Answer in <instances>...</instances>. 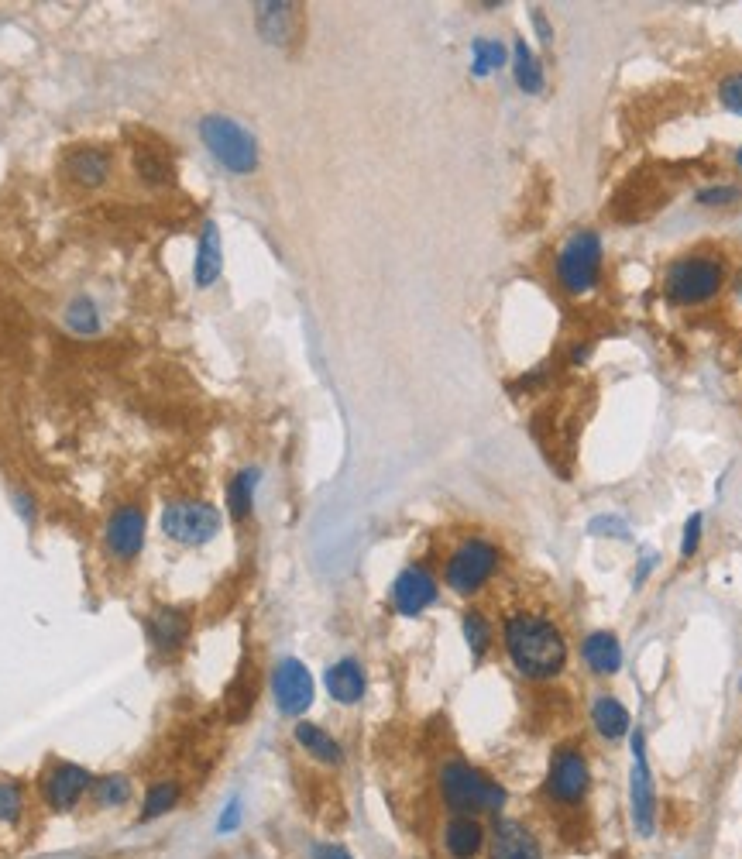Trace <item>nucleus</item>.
<instances>
[{
	"instance_id": "f257e3e1",
	"label": "nucleus",
	"mask_w": 742,
	"mask_h": 859,
	"mask_svg": "<svg viewBox=\"0 0 742 859\" xmlns=\"http://www.w3.org/2000/svg\"><path fill=\"white\" fill-rule=\"evenodd\" d=\"M502 643L516 671L530 677V681L557 677L567 664L564 633L550 619L533 616V612H516V616L505 619Z\"/></svg>"
},
{
	"instance_id": "aec40b11",
	"label": "nucleus",
	"mask_w": 742,
	"mask_h": 859,
	"mask_svg": "<svg viewBox=\"0 0 742 859\" xmlns=\"http://www.w3.org/2000/svg\"><path fill=\"white\" fill-rule=\"evenodd\" d=\"M292 736H296V743L303 746V750L310 753L317 763H323V767H341V763H344V750H341V743H337V739L330 736L327 729H320V725H313V722H299Z\"/></svg>"
},
{
	"instance_id": "9b49d317",
	"label": "nucleus",
	"mask_w": 742,
	"mask_h": 859,
	"mask_svg": "<svg viewBox=\"0 0 742 859\" xmlns=\"http://www.w3.org/2000/svg\"><path fill=\"white\" fill-rule=\"evenodd\" d=\"M588 763L578 750L564 746V750L554 753L550 760V774H547V794L557 801V805H578V801L588 794Z\"/></svg>"
},
{
	"instance_id": "6ab92c4d",
	"label": "nucleus",
	"mask_w": 742,
	"mask_h": 859,
	"mask_svg": "<svg viewBox=\"0 0 742 859\" xmlns=\"http://www.w3.org/2000/svg\"><path fill=\"white\" fill-rule=\"evenodd\" d=\"M220 269H224V248H220V231L213 220L203 224V234H200V244H196V286L200 289H210L213 282L220 279Z\"/></svg>"
},
{
	"instance_id": "9d476101",
	"label": "nucleus",
	"mask_w": 742,
	"mask_h": 859,
	"mask_svg": "<svg viewBox=\"0 0 742 859\" xmlns=\"http://www.w3.org/2000/svg\"><path fill=\"white\" fill-rule=\"evenodd\" d=\"M272 695H275V708L289 719L303 715L306 708L313 705V674L306 671L303 660L286 657L275 664L272 671Z\"/></svg>"
},
{
	"instance_id": "7ed1b4c3",
	"label": "nucleus",
	"mask_w": 742,
	"mask_h": 859,
	"mask_svg": "<svg viewBox=\"0 0 742 859\" xmlns=\"http://www.w3.org/2000/svg\"><path fill=\"white\" fill-rule=\"evenodd\" d=\"M200 138L224 169L238 172V176H248V172L258 169V141L251 138L248 128H241L231 117H224V114L203 117Z\"/></svg>"
},
{
	"instance_id": "412c9836",
	"label": "nucleus",
	"mask_w": 742,
	"mask_h": 859,
	"mask_svg": "<svg viewBox=\"0 0 742 859\" xmlns=\"http://www.w3.org/2000/svg\"><path fill=\"white\" fill-rule=\"evenodd\" d=\"M183 801V784L179 780H155L148 784V791L141 794V808H138V818L141 822H155V818H165L179 808Z\"/></svg>"
},
{
	"instance_id": "393cba45",
	"label": "nucleus",
	"mask_w": 742,
	"mask_h": 859,
	"mask_svg": "<svg viewBox=\"0 0 742 859\" xmlns=\"http://www.w3.org/2000/svg\"><path fill=\"white\" fill-rule=\"evenodd\" d=\"M255 488H258V471L255 468L238 471V475L231 478V485H227V509H231V516L238 519V523L251 516V506H255Z\"/></svg>"
},
{
	"instance_id": "b1692460",
	"label": "nucleus",
	"mask_w": 742,
	"mask_h": 859,
	"mask_svg": "<svg viewBox=\"0 0 742 859\" xmlns=\"http://www.w3.org/2000/svg\"><path fill=\"white\" fill-rule=\"evenodd\" d=\"M584 664L595 674H615L622 667V646L612 633H591L584 643Z\"/></svg>"
},
{
	"instance_id": "423d86ee",
	"label": "nucleus",
	"mask_w": 742,
	"mask_h": 859,
	"mask_svg": "<svg viewBox=\"0 0 742 859\" xmlns=\"http://www.w3.org/2000/svg\"><path fill=\"white\" fill-rule=\"evenodd\" d=\"M722 289V265L715 258H681L667 272V293L674 303H705Z\"/></svg>"
},
{
	"instance_id": "20e7f679",
	"label": "nucleus",
	"mask_w": 742,
	"mask_h": 859,
	"mask_svg": "<svg viewBox=\"0 0 742 859\" xmlns=\"http://www.w3.org/2000/svg\"><path fill=\"white\" fill-rule=\"evenodd\" d=\"M220 509L203 499H176L162 509V533L183 547H203L220 533Z\"/></svg>"
},
{
	"instance_id": "cd10ccee",
	"label": "nucleus",
	"mask_w": 742,
	"mask_h": 859,
	"mask_svg": "<svg viewBox=\"0 0 742 859\" xmlns=\"http://www.w3.org/2000/svg\"><path fill=\"white\" fill-rule=\"evenodd\" d=\"M512 73H516V83L523 86L526 93L543 90V69L526 42H516V49H512Z\"/></svg>"
},
{
	"instance_id": "4be33fe9",
	"label": "nucleus",
	"mask_w": 742,
	"mask_h": 859,
	"mask_svg": "<svg viewBox=\"0 0 742 859\" xmlns=\"http://www.w3.org/2000/svg\"><path fill=\"white\" fill-rule=\"evenodd\" d=\"M131 798H134V780L128 774H104L93 780V787H90V801H93V808H100V811L128 808Z\"/></svg>"
},
{
	"instance_id": "2eb2a0df",
	"label": "nucleus",
	"mask_w": 742,
	"mask_h": 859,
	"mask_svg": "<svg viewBox=\"0 0 742 859\" xmlns=\"http://www.w3.org/2000/svg\"><path fill=\"white\" fill-rule=\"evenodd\" d=\"M62 172H66L76 186L100 189V186L110 183V176H114V159H110V152H104V148L83 145V148H73V152L66 155Z\"/></svg>"
},
{
	"instance_id": "bb28decb",
	"label": "nucleus",
	"mask_w": 742,
	"mask_h": 859,
	"mask_svg": "<svg viewBox=\"0 0 742 859\" xmlns=\"http://www.w3.org/2000/svg\"><path fill=\"white\" fill-rule=\"evenodd\" d=\"M66 327L73 330V334H83V337L97 334V330H100V306H97V299H90V296L69 299V306H66Z\"/></svg>"
},
{
	"instance_id": "f03ea898",
	"label": "nucleus",
	"mask_w": 742,
	"mask_h": 859,
	"mask_svg": "<svg viewBox=\"0 0 742 859\" xmlns=\"http://www.w3.org/2000/svg\"><path fill=\"white\" fill-rule=\"evenodd\" d=\"M440 798L451 808V815H492L505 805V787L492 780L485 770L471 767L464 760H447L440 767Z\"/></svg>"
},
{
	"instance_id": "e433bc0d",
	"label": "nucleus",
	"mask_w": 742,
	"mask_h": 859,
	"mask_svg": "<svg viewBox=\"0 0 742 859\" xmlns=\"http://www.w3.org/2000/svg\"><path fill=\"white\" fill-rule=\"evenodd\" d=\"M313 859H354L341 846H313Z\"/></svg>"
},
{
	"instance_id": "58836bf2",
	"label": "nucleus",
	"mask_w": 742,
	"mask_h": 859,
	"mask_svg": "<svg viewBox=\"0 0 742 859\" xmlns=\"http://www.w3.org/2000/svg\"><path fill=\"white\" fill-rule=\"evenodd\" d=\"M739 688H742V684H739Z\"/></svg>"
},
{
	"instance_id": "39448f33",
	"label": "nucleus",
	"mask_w": 742,
	"mask_h": 859,
	"mask_svg": "<svg viewBox=\"0 0 742 859\" xmlns=\"http://www.w3.org/2000/svg\"><path fill=\"white\" fill-rule=\"evenodd\" d=\"M495 567H499V550L488 540H464L461 547L447 557L444 581L454 595H475L492 581Z\"/></svg>"
},
{
	"instance_id": "2f4dec72",
	"label": "nucleus",
	"mask_w": 742,
	"mask_h": 859,
	"mask_svg": "<svg viewBox=\"0 0 742 859\" xmlns=\"http://www.w3.org/2000/svg\"><path fill=\"white\" fill-rule=\"evenodd\" d=\"M471 52H475V76L495 73V69H499L502 62H505L502 42H492V38H478V42L471 45Z\"/></svg>"
},
{
	"instance_id": "c85d7f7f",
	"label": "nucleus",
	"mask_w": 742,
	"mask_h": 859,
	"mask_svg": "<svg viewBox=\"0 0 742 859\" xmlns=\"http://www.w3.org/2000/svg\"><path fill=\"white\" fill-rule=\"evenodd\" d=\"M461 629H464V640H468L471 657H485L488 646H492V622L485 619V612L468 609L461 619Z\"/></svg>"
},
{
	"instance_id": "72a5a7b5",
	"label": "nucleus",
	"mask_w": 742,
	"mask_h": 859,
	"mask_svg": "<svg viewBox=\"0 0 742 859\" xmlns=\"http://www.w3.org/2000/svg\"><path fill=\"white\" fill-rule=\"evenodd\" d=\"M701 512H694V516L688 519V526H684V543H681V557H694V550H698V540H701Z\"/></svg>"
},
{
	"instance_id": "f3484780",
	"label": "nucleus",
	"mask_w": 742,
	"mask_h": 859,
	"mask_svg": "<svg viewBox=\"0 0 742 859\" xmlns=\"http://www.w3.org/2000/svg\"><path fill=\"white\" fill-rule=\"evenodd\" d=\"M488 842V832L478 818L471 815H454L444 825V849L451 859H475Z\"/></svg>"
},
{
	"instance_id": "5701e85b",
	"label": "nucleus",
	"mask_w": 742,
	"mask_h": 859,
	"mask_svg": "<svg viewBox=\"0 0 742 859\" xmlns=\"http://www.w3.org/2000/svg\"><path fill=\"white\" fill-rule=\"evenodd\" d=\"M258 18V31L265 35V42L282 45L292 38V28H296V7L292 4H258L255 7Z\"/></svg>"
},
{
	"instance_id": "f704fd0d",
	"label": "nucleus",
	"mask_w": 742,
	"mask_h": 859,
	"mask_svg": "<svg viewBox=\"0 0 742 859\" xmlns=\"http://www.w3.org/2000/svg\"><path fill=\"white\" fill-rule=\"evenodd\" d=\"M739 189H729V186H722V189H705V193H698V200L705 203V207H718V203H729V200H739Z\"/></svg>"
},
{
	"instance_id": "c756f323",
	"label": "nucleus",
	"mask_w": 742,
	"mask_h": 859,
	"mask_svg": "<svg viewBox=\"0 0 742 859\" xmlns=\"http://www.w3.org/2000/svg\"><path fill=\"white\" fill-rule=\"evenodd\" d=\"M134 165H138V176L145 179L148 186H169L172 183V165L165 155L152 152V148H138L134 155Z\"/></svg>"
},
{
	"instance_id": "0eeeda50",
	"label": "nucleus",
	"mask_w": 742,
	"mask_h": 859,
	"mask_svg": "<svg viewBox=\"0 0 742 859\" xmlns=\"http://www.w3.org/2000/svg\"><path fill=\"white\" fill-rule=\"evenodd\" d=\"M93 780H97V777H93L86 767H80V763L55 760L52 767L42 774V798H45V805H49L52 811H59V815L76 811L83 798H90Z\"/></svg>"
},
{
	"instance_id": "4468645a",
	"label": "nucleus",
	"mask_w": 742,
	"mask_h": 859,
	"mask_svg": "<svg viewBox=\"0 0 742 859\" xmlns=\"http://www.w3.org/2000/svg\"><path fill=\"white\" fill-rule=\"evenodd\" d=\"M488 859H543V849L523 822L499 818L488 832Z\"/></svg>"
},
{
	"instance_id": "c9c22d12",
	"label": "nucleus",
	"mask_w": 742,
	"mask_h": 859,
	"mask_svg": "<svg viewBox=\"0 0 742 859\" xmlns=\"http://www.w3.org/2000/svg\"><path fill=\"white\" fill-rule=\"evenodd\" d=\"M238 825H241V801L234 798L231 805L224 808V815H220V822H217V832H224V835H227V832H234V829H238Z\"/></svg>"
},
{
	"instance_id": "a878e982",
	"label": "nucleus",
	"mask_w": 742,
	"mask_h": 859,
	"mask_svg": "<svg viewBox=\"0 0 742 859\" xmlns=\"http://www.w3.org/2000/svg\"><path fill=\"white\" fill-rule=\"evenodd\" d=\"M591 719H595L598 732H602V736H609V739L626 736V729H629V712L609 695L595 701V708H591Z\"/></svg>"
},
{
	"instance_id": "1a4fd4ad",
	"label": "nucleus",
	"mask_w": 742,
	"mask_h": 859,
	"mask_svg": "<svg viewBox=\"0 0 742 859\" xmlns=\"http://www.w3.org/2000/svg\"><path fill=\"white\" fill-rule=\"evenodd\" d=\"M557 269L571 293H584V289L595 286L598 269H602V244H598L595 234L591 231L574 234V238L567 241V248L560 251Z\"/></svg>"
},
{
	"instance_id": "6e6552de",
	"label": "nucleus",
	"mask_w": 742,
	"mask_h": 859,
	"mask_svg": "<svg viewBox=\"0 0 742 859\" xmlns=\"http://www.w3.org/2000/svg\"><path fill=\"white\" fill-rule=\"evenodd\" d=\"M145 533H148V516L138 502H128V506H117L107 516L104 523V547L114 561L131 564L134 557L141 554L145 547Z\"/></svg>"
},
{
	"instance_id": "ddd939ff",
	"label": "nucleus",
	"mask_w": 742,
	"mask_h": 859,
	"mask_svg": "<svg viewBox=\"0 0 742 859\" xmlns=\"http://www.w3.org/2000/svg\"><path fill=\"white\" fill-rule=\"evenodd\" d=\"M433 602H437V578H433L423 564H409L396 578V585H392V605H396V612L399 616L416 619L420 612L430 609Z\"/></svg>"
},
{
	"instance_id": "a211bd4d",
	"label": "nucleus",
	"mask_w": 742,
	"mask_h": 859,
	"mask_svg": "<svg viewBox=\"0 0 742 859\" xmlns=\"http://www.w3.org/2000/svg\"><path fill=\"white\" fill-rule=\"evenodd\" d=\"M323 684H327L330 698L341 701V705H358V701L365 698V671H361V664L351 657L330 664L327 674H323Z\"/></svg>"
},
{
	"instance_id": "dca6fc26",
	"label": "nucleus",
	"mask_w": 742,
	"mask_h": 859,
	"mask_svg": "<svg viewBox=\"0 0 742 859\" xmlns=\"http://www.w3.org/2000/svg\"><path fill=\"white\" fill-rule=\"evenodd\" d=\"M186 636H189V616L183 609L162 605V609H155L152 616H148V643H152L162 657H172L176 650H183Z\"/></svg>"
},
{
	"instance_id": "7c9ffc66",
	"label": "nucleus",
	"mask_w": 742,
	"mask_h": 859,
	"mask_svg": "<svg viewBox=\"0 0 742 859\" xmlns=\"http://www.w3.org/2000/svg\"><path fill=\"white\" fill-rule=\"evenodd\" d=\"M25 815V791L14 780H0V825H18Z\"/></svg>"
},
{
	"instance_id": "473e14b6",
	"label": "nucleus",
	"mask_w": 742,
	"mask_h": 859,
	"mask_svg": "<svg viewBox=\"0 0 742 859\" xmlns=\"http://www.w3.org/2000/svg\"><path fill=\"white\" fill-rule=\"evenodd\" d=\"M718 97H722V104L729 107L732 114H742V73L722 80V86H718Z\"/></svg>"
},
{
	"instance_id": "f8f14e48",
	"label": "nucleus",
	"mask_w": 742,
	"mask_h": 859,
	"mask_svg": "<svg viewBox=\"0 0 742 859\" xmlns=\"http://www.w3.org/2000/svg\"><path fill=\"white\" fill-rule=\"evenodd\" d=\"M629 805H633V825L643 839L653 835L657 825V791H653L650 763H646V743L643 736H633V784H629Z\"/></svg>"
},
{
	"instance_id": "4c0bfd02",
	"label": "nucleus",
	"mask_w": 742,
	"mask_h": 859,
	"mask_svg": "<svg viewBox=\"0 0 742 859\" xmlns=\"http://www.w3.org/2000/svg\"><path fill=\"white\" fill-rule=\"evenodd\" d=\"M739 165H742V148H739Z\"/></svg>"
}]
</instances>
